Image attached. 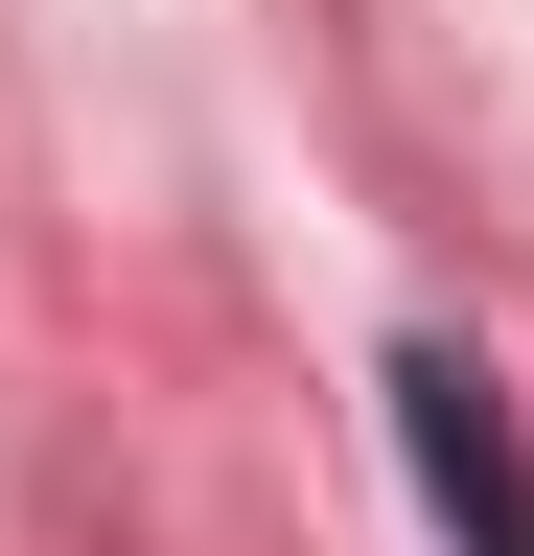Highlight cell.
I'll use <instances>...</instances> for the list:
<instances>
[{"mask_svg": "<svg viewBox=\"0 0 534 556\" xmlns=\"http://www.w3.org/2000/svg\"><path fill=\"white\" fill-rule=\"evenodd\" d=\"M395 464H419L442 556H534V441H511V371H488L464 325H419V348H395Z\"/></svg>", "mask_w": 534, "mask_h": 556, "instance_id": "6da1fadb", "label": "cell"}]
</instances>
